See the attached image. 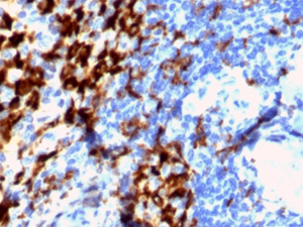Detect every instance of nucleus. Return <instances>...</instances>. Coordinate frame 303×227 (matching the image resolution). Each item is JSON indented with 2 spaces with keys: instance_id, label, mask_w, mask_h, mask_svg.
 <instances>
[{
  "instance_id": "nucleus-8",
  "label": "nucleus",
  "mask_w": 303,
  "mask_h": 227,
  "mask_svg": "<svg viewBox=\"0 0 303 227\" xmlns=\"http://www.w3.org/2000/svg\"><path fill=\"white\" fill-rule=\"evenodd\" d=\"M28 2H29V3H31V2H33V0H28Z\"/></svg>"
},
{
  "instance_id": "nucleus-5",
  "label": "nucleus",
  "mask_w": 303,
  "mask_h": 227,
  "mask_svg": "<svg viewBox=\"0 0 303 227\" xmlns=\"http://www.w3.org/2000/svg\"><path fill=\"white\" fill-rule=\"evenodd\" d=\"M66 121L67 122H72L73 121V118H74V111L73 109H70L66 114Z\"/></svg>"
},
{
  "instance_id": "nucleus-7",
  "label": "nucleus",
  "mask_w": 303,
  "mask_h": 227,
  "mask_svg": "<svg viewBox=\"0 0 303 227\" xmlns=\"http://www.w3.org/2000/svg\"><path fill=\"white\" fill-rule=\"evenodd\" d=\"M25 16V13L24 12H21L20 14H19V17H24Z\"/></svg>"
},
{
  "instance_id": "nucleus-4",
  "label": "nucleus",
  "mask_w": 303,
  "mask_h": 227,
  "mask_svg": "<svg viewBox=\"0 0 303 227\" xmlns=\"http://www.w3.org/2000/svg\"><path fill=\"white\" fill-rule=\"evenodd\" d=\"M79 50V43H74V45L71 47L70 51H69V55H68V59H71L73 56H75L76 55V53L78 52Z\"/></svg>"
},
{
  "instance_id": "nucleus-6",
  "label": "nucleus",
  "mask_w": 303,
  "mask_h": 227,
  "mask_svg": "<svg viewBox=\"0 0 303 227\" xmlns=\"http://www.w3.org/2000/svg\"><path fill=\"white\" fill-rule=\"evenodd\" d=\"M18 106H19V99H18V98H14V99H13V101L10 103V108L15 109V108H17Z\"/></svg>"
},
{
  "instance_id": "nucleus-2",
  "label": "nucleus",
  "mask_w": 303,
  "mask_h": 227,
  "mask_svg": "<svg viewBox=\"0 0 303 227\" xmlns=\"http://www.w3.org/2000/svg\"><path fill=\"white\" fill-rule=\"evenodd\" d=\"M22 37H23V34H14L10 39V45H12V47H16V45L22 41Z\"/></svg>"
},
{
  "instance_id": "nucleus-1",
  "label": "nucleus",
  "mask_w": 303,
  "mask_h": 227,
  "mask_svg": "<svg viewBox=\"0 0 303 227\" xmlns=\"http://www.w3.org/2000/svg\"><path fill=\"white\" fill-rule=\"evenodd\" d=\"M33 82H29V80L18 81L16 83V93L18 95H24L31 90Z\"/></svg>"
},
{
  "instance_id": "nucleus-3",
  "label": "nucleus",
  "mask_w": 303,
  "mask_h": 227,
  "mask_svg": "<svg viewBox=\"0 0 303 227\" xmlns=\"http://www.w3.org/2000/svg\"><path fill=\"white\" fill-rule=\"evenodd\" d=\"M77 86V81L75 78L73 79H70V80L66 81V83L64 84V88L67 89V90H71V89H73L74 87Z\"/></svg>"
}]
</instances>
